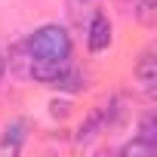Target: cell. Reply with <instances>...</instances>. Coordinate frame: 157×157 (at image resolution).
I'll return each instance as SVG.
<instances>
[{"instance_id": "1", "label": "cell", "mask_w": 157, "mask_h": 157, "mask_svg": "<svg viewBox=\"0 0 157 157\" xmlns=\"http://www.w3.org/2000/svg\"><path fill=\"white\" fill-rule=\"evenodd\" d=\"M25 49H28L31 77L46 83V86H52V80L62 74V68L71 59V37H68V31L62 25H43L28 37Z\"/></svg>"}, {"instance_id": "2", "label": "cell", "mask_w": 157, "mask_h": 157, "mask_svg": "<svg viewBox=\"0 0 157 157\" xmlns=\"http://www.w3.org/2000/svg\"><path fill=\"white\" fill-rule=\"evenodd\" d=\"M108 43H111V22H108V16L96 13L86 28V46L93 52H102V49H108Z\"/></svg>"}, {"instance_id": "3", "label": "cell", "mask_w": 157, "mask_h": 157, "mask_svg": "<svg viewBox=\"0 0 157 157\" xmlns=\"http://www.w3.org/2000/svg\"><path fill=\"white\" fill-rule=\"evenodd\" d=\"M136 77H139V83L148 96H154V86H157V59L154 52H145L136 65Z\"/></svg>"}, {"instance_id": "4", "label": "cell", "mask_w": 157, "mask_h": 157, "mask_svg": "<svg viewBox=\"0 0 157 157\" xmlns=\"http://www.w3.org/2000/svg\"><path fill=\"white\" fill-rule=\"evenodd\" d=\"M22 129H25V123H22V120H16V123H10V126L3 129V148H10V151H16V148H19V142H22V136H25Z\"/></svg>"}, {"instance_id": "5", "label": "cell", "mask_w": 157, "mask_h": 157, "mask_svg": "<svg viewBox=\"0 0 157 157\" xmlns=\"http://www.w3.org/2000/svg\"><path fill=\"white\" fill-rule=\"evenodd\" d=\"M139 139L157 148V117H154V114H148V117L142 120V126H139Z\"/></svg>"}, {"instance_id": "6", "label": "cell", "mask_w": 157, "mask_h": 157, "mask_svg": "<svg viewBox=\"0 0 157 157\" xmlns=\"http://www.w3.org/2000/svg\"><path fill=\"white\" fill-rule=\"evenodd\" d=\"M151 151H154V145H148V142H142V139L123 145V154H151Z\"/></svg>"}, {"instance_id": "7", "label": "cell", "mask_w": 157, "mask_h": 157, "mask_svg": "<svg viewBox=\"0 0 157 157\" xmlns=\"http://www.w3.org/2000/svg\"><path fill=\"white\" fill-rule=\"evenodd\" d=\"M3 71H6V59H3V52H0V77H3Z\"/></svg>"}, {"instance_id": "8", "label": "cell", "mask_w": 157, "mask_h": 157, "mask_svg": "<svg viewBox=\"0 0 157 157\" xmlns=\"http://www.w3.org/2000/svg\"><path fill=\"white\" fill-rule=\"evenodd\" d=\"M142 3H145V6H151V3H154V0H142Z\"/></svg>"}]
</instances>
